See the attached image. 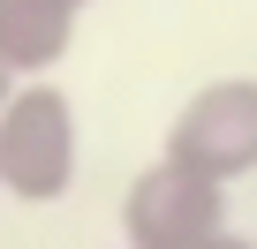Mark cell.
Instances as JSON below:
<instances>
[{"instance_id": "1", "label": "cell", "mask_w": 257, "mask_h": 249, "mask_svg": "<svg viewBox=\"0 0 257 249\" xmlns=\"http://www.w3.org/2000/svg\"><path fill=\"white\" fill-rule=\"evenodd\" d=\"M83 144H76V106L61 83H16L0 106V189L23 204H61L76 189Z\"/></svg>"}, {"instance_id": "2", "label": "cell", "mask_w": 257, "mask_h": 249, "mask_svg": "<svg viewBox=\"0 0 257 249\" xmlns=\"http://www.w3.org/2000/svg\"><path fill=\"white\" fill-rule=\"evenodd\" d=\"M227 234V181L159 159L121 196V241L128 249H212Z\"/></svg>"}, {"instance_id": "3", "label": "cell", "mask_w": 257, "mask_h": 249, "mask_svg": "<svg viewBox=\"0 0 257 249\" xmlns=\"http://www.w3.org/2000/svg\"><path fill=\"white\" fill-rule=\"evenodd\" d=\"M167 159H182L212 181L257 174V76H219V83L189 91L167 129Z\"/></svg>"}, {"instance_id": "4", "label": "cell", "mask_w": 257, "mask_h": 249, "mask_svg": "<svg viewBox=\"0 0 257 249\" xmlns=\"http://www.w3.org/2000/svg\"><path fill=\"white\" fill-rule=\"evenodd\" d=\"M76 46V8L61 0H0V53L16 76H46L61 68Z\"/></svg>"}, {"instance_id": "5", "label": "cell", "mask_w": 257, "mask_h": 249, "mask_svg": "<svg viewBox=\"0 0 257 249\" xmlns=\"http://www.w3.org/2000/svg\"><path fill=\"white\" fill-rule=\"evenodd\" d=\"M16 83H23V76L8 68V53H0V106H8V98H16Z\"/></svg>"}, {"instance_id": "6", "label": "cell", "mask_w": 257, "mask_h": 249, "mask_svg": "<svg viewBox=\"0 0 257 249\" xmlns=\"http://www.w3.org/2000/svg\"><path fill=\"white\" fill-rule=\"evenodd\" d=\"M212 249H257V241H242V234H219V241H212Z\"/></svg>"}, {"instance_id": "7", "label": "cell", "mask_w": 257, "mask_h": 249, "mask_svg": "<svg viewBox=\"0 0 257 249\" xmlns=\"http://www.w3.org/2000/svg\"><path fill=\"white\" fill-rule=\"evenodd\" d=\"M61 8H76V16H83V8H91V0H61Z\"/></svg>"}, {"instance_id": "8", "label": "cell", "mask_w": 257, "mask_h": 249, "mask_svg": "<svg viewBox=\"0 0 257 249\" xmlns=\"http://www.w3.org/2000/svg\"><path fill=\"white\" fill-rule=\"evenodd\" d=\"M0 196H8V189H0Z\"/></svg>"}]
</instances>
